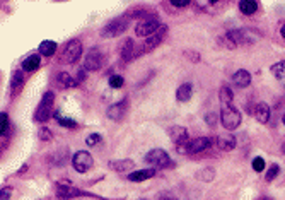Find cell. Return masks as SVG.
<instances>
[{
    "instance_id": "cell-1",
    "label": "cell",
    "mask_w": 285,
    "mask_h": 200,
    "mask_svg": "<svg viewBox=\"0 0 285 200\" xmlns=\"http://www.w3.org/2000/svg\"><path fill=\"white\" fill-rule=\"evenodd\" d=\"M226 38L230 41L234 46L242 45V43H255V41L260 38V33L248 28H241V29H232L226 34Z\"/></svg>"
},
{
    "instance_id": "cell-2",
    "label": "cell",
    "mask_w": 285,
    "mask_h": 200,
    "mask_svg": "<svg viewBox=\"0 0 285 200\" xmlns=\"http://www.w3.org/2000/svg\"><path fill=\"white\" fill-rule=\"evenodd\" d=\"M53 103H55V94L52 91L45 92L43 99H41L40 106L36 108V113H34V120L38 123H45L50 120L53 113Z\"/></svg>"
},
{
    "instance_id": "cell-3",
    "label": "cell",
    "mask_w": 285,
    "mask_h": 200,
    "mask_svg": "<svg viewBox=\"0 0 285 200\" xmlns=\"http://www.w3.org/2000/svg\"><path fill=\"white\" fill-rule=\"evenodd\" d=\"M241 113L236 110L232 105L230 106H222V111H221V123L226 130H236L237 127L241 125Z\"/></svg>"
},
{
    "instance_id": "cell-4",
    "label": "cell",
    "mask_w": 285,
    "mask_h": 200,
    "mask_svg": "<svg viewBox=\"0 0 285 200\" xmlns=\"http://www.w3.org/2000/svg\"><path fill=\"white\" fill-rule=\"evenodd\" d=\"M126 26H128V15L116 17V19H113V21L108 22L105 28L101 29V36L103 38H116L125 33Z\"/></svg>"
},
{
    "instance_id": "cell-5",
    "label": "cell",
    "mask_w": 285,
    "mask_h": 200,
    "mask_svg": "<svg viewBox=\"0 0 285 200\" xmlns=\"http://www.w3.org/2000/svg\"><path fill=\"white\" fill-rule=\"evenodd\" d=\"M80 55H82V43L79 40H72L65 45L63 52H61V59L60 62L65 65H72L75 62H79Z\"/></svg>"
},
{
    "instance_id": "cell-6",
    "label": "cell",
    "mask_w": 285,
    "mask_h": 200,
    "mask_svg": "<svg viewBox=\"0 0 285 200\" xmlns=\"http://www.w3.org/2000/svg\"><path fill=\"white\" fill-rule=\"evenodd\" d=\"M166 34H168V26L161 24V28L157 29L156 33L152 34V36H149L147 40L144 41V43H142V46L138 48V52H137V55H142V53H149V52H152L154 48H157V46L163 43Z\"/></svg>"
},
{
    "instance_id": "cell-7",
    "label": "cell",
    "mask_w": 285,
    "mask_h": 200,
    "mask_svg": "<svg viewBox=\"0 0 285 200\" xmlns=\"http://www.w3.org/2000/svg\"><path fill=\"white\" fill-rule=\"evenodd\" d=\"M145 161H147L149 164H152L154 169L172 166L171 157H169V154L166 152L164 149H152V151H149L147 156H145Z\"/></svg>"
},
{
    "instance_id": "cell-8",
    "label": "cell",
    "mask_w": 285,
    "mask_h": 200,
    "mask_svg": "<svg viewBox=\"0 0 285 200\" xmlns=\"http://www.w3.org/2000/svg\"><path fill=\"white\" fill-rule=\"evenodd\" d=\"M92 164H94V161H92V156L87 151H77L74 157H72V166H74L77 173L89 171Z\"/></svg>"
},
{
    "instance_id": "cell-9",
    "label": "cell",
    "mask_w": 285,
    "mask_h": 200,
    "mask_svg": "<svg viewBox=\"0 0 285 200\" xmlns=\"http://www.w3.org/2000/svg\"><path fill=\"white\" fill-rule=\"evenodd\" d=\"M101 65H103V53L101 50L94 46V48H91L89 52H87L86 60H84V68L94 72V70H99Z\"/></svg>"
},
{
    "instance_id": "cell-10",
    "label": "cell",
    "mask_w": 285,
    "mask_h": 200,
    "mask_svg": "<svg viewBox=\"0 0 285 200\" xmlns=\"http://www.w3.org/2000/svg\"><path fill=\"white\" fill-rule=\"evenodd\" d=\"M161 28V22H159V19L157 17H150L147 19V21H144V22H140V24L135 28V33H137V36H140V38H149V36H152L154 33H156L157 29Z\"/></svg>"
},
{
    "instance_id": "cell-11",
    "label": "cell",
    "mask_w": 285,
    "mask_h": 200,
    "mask_svg": "<svg viewBox=\"0 0 285 200\" xmlns=\"http://www.w3.org/2000/svg\"><path fill=\"white\" fill-rule=\"evenodd\" d=\"M126 108H128V101H126V99H121V101L114 103V105H111L110 108H108V111H106L108 118L113 120V122L123 120L125 115H126Z\"/></svg>"
},
{
    "instance_id": "cell-12",
    "label": "cell",
    "mask_w": 285,
    "mask_h": 200,
    "mask_svg": "<svg viewBox=\"0 0 285 200\" xmlns=\"http://www.w3.org/2000/svg\"><path fill=\"white\" fill-rule=\"evenodd\" d=\"M212 145V140L210 137H196L193 140L188 142V154H195V152H202V151H207Z\"/></svg>"
},
{
    "instance_id": "cell-13",
    "label": "cell",
    "mask_w": 285,
    "mask_h": 200,
    "mask_svg": "<svg viewBox=\"0 0 285 200\" xmlns=\"http://www.w3.org/2000/svg\"><path fill=\"white\" fill-rule=\"evenodd\" d=\"M168 133L176 145H181L190 140V138H188V130L184 129V127H171V129L168 130Z\"/></svg>"
},
{
    "instance_id": "cell-14",
    "label": "cell",
    "mask_w": 285,
    "mask_h": 200,
    "mask_svg": "<svg viewBox=\"0 0 285 200\" xmlns=\"http://www.w3.org/2000/svg\"><path fill=\"white\" fill-rule=\"evenodd\" d=\"M156 176V169L154 168H149V169H138V171H133L126 176L128 182H133V183H138V182H145V180H150Z\"/></svg>"
},
{
    "instance_id": "cell-15",
    "label": "cell",
    "mask_w": 285,
    "mask_h": 200,
    "mask_svg": "<svg viewBox=\"0 0 285 200\" xmlns=\"http://www.w3.org/2000/svg\"><path fill=\"white\" fill-rule=\"evenodd\" d=\"M215 144H217V147L221 149V151H232L234 147H236V137L230 135V133H224V135H219L215 138Z\"/></svg>"
},
{
    "instance_id": "cell-16",
    "label": "cell",
    "mask_w": 285,
    "mask_h": 200,
    "mask_svg": "<svg viewBox=\"0 0 285 200\" xmlns=\"http://www.w3.org/2000/svg\"><path fill=\"white\" fill-rule=\"evenodd\" d=\"M82 195H87V194L82 190H79V188H74V187H58V190H57V197L63 199V200L82 197Z\"/></svg>"
},
{
    "instance_id": "cell-17",
    "label": "cell",
    "mask_w": 285,
    "mask_h": 200,
    "mask_svg": "<svg viewBox=\"0 0 285 200\" xmlns=\"http://www.w3.org/2000/svg\"><path fill=\"white\" fill-rule=\"evenodd\" d=\"M270 113H272V110L267 103H258L255 106V110H253V115H255V118L260 123H267L270 120Z\"/></svg>"
},
{
    "instance_id": "cell-18",
    "label": "cell",
    "mask_w": 285,
    "mask_h": 200,
    "mask_svg": "<svg viewBox=\"0 0 285 200\" xmlns=\"http://www.w3.org/2000/svg\"><path fill=\"white\" fill-rule=\"evenodd\" d=\"M191 96H193V86H191V82L181 84V86L178 87V91H176V99L181 103L190 101Z\"/></svg>"
},
{
    "instance_id": "cell-19",
    "label": "cell",
    "mask_w": 285,
    "mask_h": 200,
    "mask_svg": "<svg viewBox=\"0 0 285 200\" xmlns=\"http://www.w3.org/2000/svg\"><path fill=\"white\" fill-rule=\"evenodd\" d=\"M232 82L236 84L237 87H248L249 84H251V74H249L248 70H244V68H241V70H237L236 74L232 75Z\"/></svg>"
},
{
    "instance_id": "cell-20",
    "label": "cell",
    "mask_w": 285,
    "mask_h": 200,
    "mask_svg": "<svg viewBox=\"0 0 285 200\" xmlns=\"http://www.w3.org/2000/svg\"><path fill=\"white\" fill-rule=\"evenodd\" d=\"M135 166V163H133L132 159H114V161H110V168L114 169V171L118 173H125L128 171V169H132Z\"/></svg>"
},
{
    "instance_id": "cell-21",
    "label": "cell",
    "mask_w": 285,
    "mask_h": 200,
    "mask_svg": "<svg viewBox=\"0 0 285 200\" xmlns=\"http://www.w3.org/2000/svg\"><path fill=\"white\" fill-rule=\"evenodd\" d=\"M133 48H135V45H133V40H130V38H126L125 43L121 45V59L123 60H133L137 57V53L133 52Z\"/></svg>"
},
{
    "instance_id": "cell-22",
    "label": "cell",
    "mask_w": 285,
    "mask_h": 200,
    "mask_svg": "<svg viewBox=\"0 0 285 200\" xmlns=\"http://www.w3.org/2000/svg\"><path fill=\"white\" fill-rule=\"evenodd\" d=\"M40 64H41L40 57L31 55L24 62H22V70H24V72H36L38 68H40Z\"/></svg>"
},
{
    "instance_id": "cell-23",
    "label": "cell",
    "mask_w": 285,
    "mask_h": 200,
    "mask_svg": "<svg viewBox=\"0 0 285 200\" xmlns=\"http://www.w3.org/2000/svg\"><path fill=\"white\" fill-rule=\"evenodd\" d=\"M57 86H58L60 89H68V87L75 86V80L72 79V75L67 74V72H60V74L57 75Z\"/></svg>"
},
{
    "instance_id": "cell-24",
    "label": "cell",
    "mask_w": 285,
    "mask_h": 200,
    "mask_svg": "<svg viewBox=\"0 0 285 200\" xmlns=\"http://www.w3.org/2000/svg\"><path fill=\"white\" fill-rule=\"evenodd\" d=\"M38 50H40L41 55L45 57H53L57 52V43L53 40H45L43 43H41L40 46H38Z\"/></svg>"
},
{
    "instance_id": "cell-25",
    "label": "cell",
    "mask_w": 285,
    "mask_h": 200,
    "mask_svg": "<svg viewBox=\"0 0 285 200\" xmlns=\"http://www.w3.org/2000/svg\"><path fill=\"white\" fill-rule=\"evenodd\" d=\"M239 10L244 15H253L258 10V3L255 2V0H241Z\"/></svg>"
},
{
    "instance_id": "cell-26",
    "label": "cell",
    "mask_w": 285,
    "mask_h": 200,
    "mask_svg": "<svg viewBox=\"0 0 285 200\" xmlns=\"http://www.w3.org/2000/svg\"><path fill=\"white\" fill-rule=\"evenodd\" d=\"M219 98H221V103L222 106H230L232 105V99H234V94L229 87H222L221 92H219Z\"/></svg>"
},
{
    "instance_id": "cell-27",
    "label": "cell",
    "mask_w": 285,
    "mask_h": 200,
    "mask_svg": "<svg viewBox=\"0 0 285 200\" xmlns=\"http://www.w3.org/2000/svg\"><path fill=\"white\" fill-rule=\"evenodd\" d=\"M53 117H55V118H57V122H58L61 127H65V129H75V127H77V122H75V120H70V118H65L63 115L58 113V111H55V113H53Z\"/></svg>"
},
{
    "instance_id": "cell-28",
    "label": "cell",
    "mask_w": 285,
    "mask_h": 200,
    "mask_svg": "<svg viewBox=\"0 0 285 200\" xmlns=\"http://www.w3.org/2000/svg\"><path fill=\"white\" fill-rule=\"evenodd\" d=\"M22 84H24V75H22L21 70L14 72L12 74V82H10V87H12V92L19 91L22 87Z\"/></svg>"
},
{
    "instance_id": "cell-29",
    "label": "cell",
    "mask_w": 285,
    "mask_h": 200,
    "mask_svg": "<svg viewBox=\"0 0 285 200\" xmlns=\"http://www.w3.org/2000/svg\"><path fill=\"white\" fill-rule=\"evenodd\" d=\"M272 74L277 79H285V60H280L272 65Z\"/></svg>"
},
{
    "instance_id": "cell-30",
    "label": "cell",
    "mask_w": 285,
    "mask_h": 200,
    "mask_svg": "<svg viewBox=\"0 0 285 200\" xmlns=\"http://www.w3.org/2000/svg\"><path fill=\"white\" fill-rule=\"evenodd\" d=\"M38 137H40V140H43V142H50L53 138V133H52V130L50 129H43V127H41L40 130H38Z\"/></svg>"
},
{
    "instance_id": "cell-31",
    "label": "cell",
    "mask_w": 285,
    "mask_h": 200,
    "mask_svg": "<svg viewBox=\"0 0 285 200\" xmlns=\"http://www.w3.org/2000/svg\"><path fill=\"white\" fill-rule=\"evenodd\" d=\"M279 173H280V166H279V164H273V166L268 169V173H267V176H265V178H267V182H273V180L279 176Z\"/></svg>"
},
{
    "instance_id": "cell-32",
    "label": "cell",
    "mask_w": 285,
    "mask_h": 200,
    "mask_svg": "<svg viewBox=\"0 0 285 200\" xmlns=\"http://www.w3.org/2000/svg\"><path fill=\"white\" fill-rule=\"evenodd\" d=\"M0 122H2V125H0V133H5L7 129H9V117H7V113H0Z\"/></svg>"
},
{
    "instance_id": "cell-33",
    "label": "cell",
    "mask_w": 285,
    "mask_h": 200,
    "mask_svg": "<svg viewBox=\"0 0 285 200\" xmlns=\"http://www.w3.org/2000/svg\"><path fill=\"white\" fill-rule=\"evenodd\" d=\"M123 82H125V80H123V77H121V75H111V77H110V86H111V87H114V89L121 87V86H123Z\"/></svg>"
},
{
    "instance_id": "cell-34",
    "label": "cell",
    "mask_w": 285,
    "mask_h": 200,
    "mask_svg": "<svg viewBox=\"0 0 285 200\" xmlns=\"http://www.w3.org/2000/svg\"><path fill=\"white\" fill-rule=\"evenodd\" d=\"M103 140V137L99 135V133H91L89 137H86V144L89 145V147H92V145L99 144V142Z\"/></svg>"
},
{
    "instance_id": "cell-35",
    "label": "cell",
    "mask_w": 285,
    "mask_h": 200,
    "mask_svg": "<svg viewBox=\"0 0 285 200\" xmlns=\"http://www.w3.org/2000/svg\"><path fill=\"white\" fill-rule=\"evenodd\" d=\"M253 169H255V171H263L265 169V159L263 157H255V159H253Z\"/></svg>"
},
{
    "instance_id": "cell-36",
    "label": "cell",
    "mask_w": 285,
    "mask_h": 200,
    "mask_svg": "<svg viewBox=\"0 0 285 200\" xmlns=\"http://www.w3.org/2000/svg\"><path fill=\"white\" fill-rule=\"evenodd\" d=\"M10 195H12V188L10 187H3L0 190V200H9Z\"/></svg>"
},
{
    "instance_id": "cell-37",
    "label": "cell",
    "mask_w": 285,
    "mask_h": 200,
    "mask_svg": "<svg viewBox=\"0 0 285 200\" xmlns=\"http://www.w3.org/2000/svg\"><path fill=\"white\" fill-rule=\"evenodd\" d=\"M171 5H174V7H188V5H190V2H188V0H172Z\"/></svg>"
},
{
    "instance_id": "cell-38",
    "label": "cell",
    "mask_w": 285,
    "mask_h": 200,
    "mask_svg": "<svg viewBox=\"0 0 285 200\" xmlns=\"http://www.w3.org/2000/svg\"><path fill=\"white\" fill-rule=\"evenodd\" d=\"M205 120H207V123H210L212 127H214L215 123H217V120H215V115H212V113H210V115H207Z\"/></svg>"
},
{
    "instance_id": "cell-39",
    "label": "cell",
    "mask_w": 285,
    "mask_h": 200,
    "mask_svg": "<svg viewBox=\"0 0 285 200\" xmlns=\"http://www.w3.org/2000/svg\"><path fill=\"white\" fill-rule=\"evenodd\" d=\"M280 34H282V38L285 40V24L282 26V29H280Z\"/></svg>"
},
{
    "instance_id": "cell-40",
    "label": "cell",
    "mask_w": 285,
    "mask_h": 200,
    "mask_svg": "<svg viewBox=\"0 0 285 200\" xmlns=\"http://www.w3.org/2000/svg\"><path fill=\"white\" fill-rule=\"evenodd\" d=\"M164 200H176V199H172V197H168V199H164Z\"/></svg>"
},
{
    "instance_id": "cell-41",
    "label": "cell",
    "mask_w": 285,
    "mask_h": 200,
    "mask_svg": "<svg viewBox=\"0 0 285 200\" xmlns=\"http://www.w3.org/2000/svg\"><path fill=\"white\" fill-rule=\"evenodd\" d=\"M282 120H284V123H285V113H284V117H282Z\"/></svg>"
}]
</instances>
